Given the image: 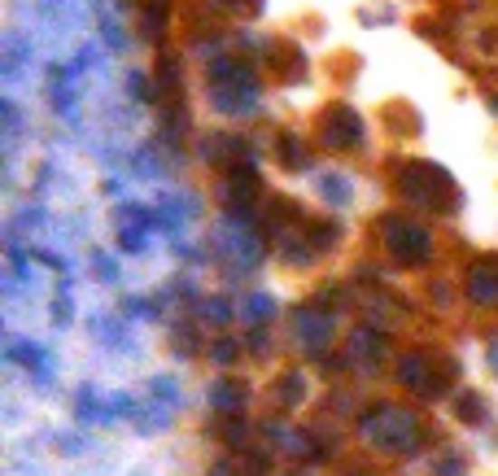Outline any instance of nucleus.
<instances>
[{
    "mask_svg": "<svg viewBox=\"0 0 498 476\" xmlns=\"http://www.w3.org/2000/svg\"><path fill=\"white\" fill-rule=\"evenodd\" d=\"M210 402H215V411H236V406L245 402V385H236V380H219V385L210 389Z\"/></svg>",
    "mask_w": 498,
    "mask_h": 476,
    "instance_id": "6e6552de",
    "label": "nucleus"
},
{
    "mask_svg": "<svg viewBox=\"0 0 498 476\" xmlns=\"http://www.w3.org/2000/svg\"><path fill=\"white\" fill-rule=\"evenodd\" d=\"M398 188H402V197L407 201H416L420 210H437V214L459 201L450 176L442 171V167H428V162H411V167H402Z\"/></svg>",
    "mask_w": 498,
    "mask_h": 476,
    "instance_id": "f257e3e1",
    "label": "nucleus"
},
{
    "mask_svg": "<svg viewBox=\"0 0 498 476\" xmlns=\"http://www.w3.org/2000/svg\"><path fill=\"white\" fill-rule=\"evenodd\" d=\"M490 363H494V372H498V346H494V350H490Z\"/></svg>",
    "mask_w": 498,
    "mask_h": 476,
    "instance_id": "4468645a",
    "label": "nucleus"
},
{
    "mask_svg": "<svg viewBox=\"0 0 498 476\" xmlns=\"http://www.w3.org/2000/svg\"><path fill=\"white\" fill-rule=\"evenodd\" d=\"M380 232H385V245H389V253H394L398 262H407V267H416V262H428V258H433V236H428V227H420L416 219L385 214Z\"/></svg>",
    "mask_w": 498,
    "mask_h": 476,
    "instance_id": "7ed1b4c3",
    "label": "nucleus"
},
{
    "mask_svg": "<svg viewBox=\"0 0 498 476\" xmlns=\"http://www.w3.org/2000/svg\"><path fill=\"white\" fill-rule=\"evenodd\" d=\"M320 140H324L328 149H337V153H346L350 145H359V140H363V123H359V114L346 109V105L328 109L324 127H320Z\"/></svg>",
    "mask_w": 498,
    "mask_h": 476,
    "instance_id": "39448f33",
    "label": "nucleus"
},
{
    "mask_svg": "<svg viewBox=\"0 0 498 476\" xmlns=\"http://www.w3.org/2000/svg\"><path fill=\"white\" fill-rule=\"evenodd\" d=\"M275 157H280V162H284L289 171H302V167L311 162V157L302 153V145L293 140V136H280V140H275Z\"/></svg>",
    "mask_w": 498,
    "mask_h": 476,
    "instance_id": "1a4fd4ad",
    "label": "nucleus"
},
{
    "mask_svg": "<svg viewBox=\"0 0 498 476\" xmlns=\"http://www.w3.org/2000/svg\"><path fill=\"white\" fill-rule=\"evenodd\" d=\"M363 433L372 437L380 451H411V446L424 437V424H420V415H411V411L376 406V411L363 415Z\"/></svg>",
    "mask_w": 498,
    "mask_h": 476,
    "instance_id": "f03ea898",
    "label": "nucleus"
},
{
    "mask_svg": "<svg viewBox=\"0 0 498 476\" xmlns=\"http://www.w3.org/2000/svg\"><path fill=\"white\" fill-rule=\"evenodd\" d=\"M433 476H464V454H459V451H446L442 459H437Z\"/></svg>",
    "mask_w": 498,
    "mask_h": 476,
    "instance_id": "9d476101",
    "label": "nucleus"
},
{
    "mask_svg": "<svg viewBox=\"0 0 498 476\" xmlns=\"http://www.w3.org/2000/svg\"><path fill=\"white\" fill-rule=\"evenodd\" d=\"M320 193H324L328 201H337V205H341V201H350V188H346V179H341V176H328Z\"/></svg>",
    "mask_w": 498,
    "mask_h": 476,
    "instance_id": "f8f14e48",
    "label": "nucleus"
},
{
    "mask_svg": "<svg viewBox=\"0 0 498 476\" xmlns=\"http://www.w3.org/2000/svg\"><path fill=\"white\" fill-rule=\"evenodd\" d=\"M254 97H258V83L249 79L245 66H236V62H219V66H215V100H219L224 114L241 119Z\"/></svg>",
    "mask_w": 498,
    "mask_h": 476,
    "instance_id": "20e7f679",
    "label": "nucleus"
},
{
    "mask_svg": "<svg viewBox=\"0 0 498 476\" xmlns=\"http://www.w3.org/2000/svg\"><path fill=\"white\" fill-rule=\"evenodd\" d=\"M398 376H402L407 389H416L424 398H442V389H446V376L433 372V358H428V354H407L402 367H398Z\"/></svg>",
    "mask_w": 498,
    "mask_h": 476,
    "instance_id": "423d86ee",
    "label": "nucleus"
},
{
    "mask_svg": "<svg viewBox=\"0 0 498 476\" xmlns=\"http://www.w3.org/2000/svg\"><path fill=\"white\" fill-rule=\"evenodd\" d=\"M350 476H368V472H350Z\"/></svg>",
    "mask_w": 498,
    "mask_h": 476,
    "instance_id": "2eb2a0df",
    "label": "nucleus"
},
{
    "mask_svg": "<svg viewBox=\"0 0 498 476\" xmlns=\"http://www.w3.org/2000/svg\"><path fill=\"white\" fill-rule=\"evenodd\" d=\"M468 298L476 306H498V258L473 262V271H468Z\"/></svg>",
    "mask_w": 498,
    "mask_h": 476,
    "instance_id": "0eeeda50",
    "label": "nucleus"
},
{
    "mask_svg": "<svg viewBox=\"0 0 498 476\" xmlns=\"http://www.w3.org/2000/svg\"><path fill=\"white\" fill-rule=\"evenodd\" d=\"M232 354H236L232 341H219V346H215V358H219V363H232Z\"/></svg>",
    "mask_w": 498,
    "mask_h": 476,
    "instance_id": "ddd939ff",
    "label": "nucleus"
},
{
    "mask_svg": "<svg viewBox=\"0 0 498 476\" xmlns=\"http://www.w3.org/2000/svg\"><path fill=\"white\" fill-rule=\"evenodd\" d=\"M455 411H459V415H464L468 424H476V420H481V398H476V394H459Z\"/></svg>",
    "mask_w": 498,
    "mask_h": 476,
    "instance_id": "9b49d317",
    "label": "nucleus"
}]
</instances>
